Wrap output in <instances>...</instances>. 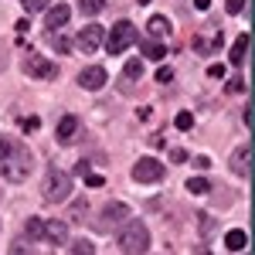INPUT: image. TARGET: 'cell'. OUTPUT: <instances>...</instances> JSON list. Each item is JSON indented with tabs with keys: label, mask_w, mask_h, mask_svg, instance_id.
<instances>
[{
	"label": "cell",
	"mask_w": 255,
	"mask_h": 255,
	"mask_svg": "<svg viewBox=\"0 0 255 255\" xmlns=\"http://www.w3.org/2000/svg\"><path fill=\"white\" fill-rule=\"evenodd\" d=\"M143 55H146V58H163L167 48H163L160 41H143Z\"/></svg>",
	"instance_id": "20"
},
{
	"label": "cell",
	"mask_w": 255,
	"mask_h": 255,
	"mask_svg": "<svg viewBox=\"0 0 255 255\" xmlns=\"http://www.w3.org/2000/svg\"><path fill=\"white\" fill-rule=\"evenodd\" d=\"M232 174H238V177L252 174V146H249V143L238 146L235 153H232Z\"/></svg>",
	"instance_id": "10"
},
{
	"label": "cell",
	"mask_w": 255,
	"mask_h": 255,
	"mask_svg": "<svg viewBox=\"0 0 255 255\" xmlns=\"http://www.w3.org/2000/svg\"><path fill=\"white\" fill-rule=\"evenodd\" d=\"M139 3H150V0H139Z\"/></svg>",
	"instance_id": "37"
},
{
	"label": "cell",
	"mask_w": 255,
	"mask_h": 255,
	"mask_svg": "<svg viewBox=\"0 0 255 255\" xmlns=\"http://www.w3.org/2000/svg\"><path fill=\"white\" fill-rule=\"evenodd\" d=\"M24 129H27V133H34V129H38V119H34V116L24 119Z\"/></svg>",
	"instance_id": "34"
},
{
	"label": "cell",
	"mask_w": 255,
	"mask_h": 255,
	"mask_svg": "<svg viewBox=\"0 0 255 255\" xmlns=\"http://www.w3.org/2000/svg\"><path fill=\"white\" fill-rule=\"evenodd\" d=\"M133 180H139V184H157V180H163V163L153 157H143L133 163Z\"/></svg>",
	"instance_id": "6"
},
{
	"label": "cell",
	"mask_w": 255,
	"mask_h": 255,
	"mask_svg": "<svg viewBox=\"0 0 255 255\" xmlns=\"http://www.w3.org/2000/svg\"><path fill=\"white\" fill-rule=\"evenodd\" d=\"M41 232H44V221H41V218H27L24 235H27V238H41Z\"/></svg>",
	"instance_id": "21"
},
{
	"label": "cell",
	"mask_w": 255,
	"mask_h": 255,
	"mask_svg": "<svg viewBox=\"0 0 255 255\" xmlns=\"http://www.w3.org/2000/svg\"><path fill=\"white\" fill-rule=\"evenodd\" d=\"M51 44H55V51H61V55H65V51H72V41L65 38V34H58V31H51Z\"/></svg>",
	"instance_id": "22"
},
{
	"label": "cell",
	"mask_w": 255,
	"mask_h": 255,
	"mask_svg": "<svg viewBox=\"0 0 255 255\" xmlns=\"http://www.w3.org/2000/svg\"><path fill=\"white\" fill-rule=\"evenodd\" d=\"M245 245H249V235H245L242 228H232V232L225 235V249H228V252H242Z\"/></svg>",
	"instance_id": "15"
},
{
	"label": "cell",
	"mask_w": 255,
	"mask_h": 255,
	"mask_svg": "<svg viewBox=\"0 0 255 255\" xmlns=\"http://www.w3.org/2000/svg\"><path fill=\"white\" fill-rule=\"evenodd\" d=\"M85 184H89V187H102V177L99 174H85Z\"/></svg>",
	"instance_id": "31"
},
{
	"label": "cell",
	"mask_w": 255,
	"mask_h": 255,
	"mask_svg": "<svg viewBox=\"0 0 255 255\" xmlns=\"http://www.w3.org/2000/svg\"><path fill=\"white\" fill-rule=\"evenodd\" d=\"M41 238H48L51 245H65V242H68V225H65V221H44Z\"/></svg>",
	"instance_id": "12"
},
{
	"label": "cell",
	"mask_w": 255,
	"mask_h": 255,
	"mask_svg": "<svg viewBox=\"0 0 255 255\" xmlns=\"http://www.w3.org/2000/svg\"><path fill=\"white\" fill-rule=\"evenodd\" d=\"M0 61H3V55H0ZM0 68H3V65H0Z\"/></svg>",
	"instance_id": "38"
},
{
	"label": "cell",
	"mask_w": 255,
	"mask_h": 255,
	"mask_svg": "<svg viewBox=\"0 0 255 255\" xmlns=\"http://www.w3.org/2000/svg\"><path fill=\"white\" fill-rule=\"evenodd\" d=\"M225 7H228V14H242L245 10V0H225Z\"/></svg>",
	"instance_id": "29"
},
{
	"label": "cell",
	"mask_w": 255,
	"mask_h": 255,
	"mask_svg": "<svg viewBox=\"0 0 255 255\" xmlns=\"http://www.w3.org/2000/svg\"><path fill=\"white\" fill-rule=\"evenodd\" d=\"M102 38H106V31L99 27V24H89L85 31L79 34V48L89 55V51H96V48H102Z\"/></svg>",
	"instance_id": "11"
},
{
	"label": "cell",
	"mask_w": 255,
	"mask_h": 255,
	"mask_svg": "<svg viewBox=\"0 0 255 255\" xmlns=\"http://www.w3.org/2000/svg\"><path fill=\"white\" fill-rule=\"evenodd\" d=\"M41 194H44V201H65V197L72 194V177L65 174V170H58V167H51L48 174H44V180H41Z\"/></svg>",
	"instance_id": "3"
},
{
	"label": "cell",
	"mask_w": 255,
	"mask_h": 255,
	"mask_svg": "<svg viewBox=\"0 0 255 255\" xmlns=\"http://www.w3.org/2000/svg\"><path fill=\"white\" fill-rule=\"evenodd\" d=\"M133 41H136V27H133L129 20H119L116 27L109 31V38L102 41V44L109 48V55H119V51H126Z\"/></svg>",
	"instance_id": "4"
},
{
	"label": "cell",
	"mask_w": 255,
	"mask_h": 255,
	"mask_svg": "<svg viewBox=\"0 0 255 255\" xmlns=\"http://www.w3.org/2000/svg\"><path fill=\"white\" fill-rule=\"evenodd\" d=\"M106 79H109V72H106L102 65H89V68H82V72H79V85H82V89H89V92L102 89Z\"/></svg>",
	"instance_id": "8"
},
{
	"label": "cell",
	"mask_w": 255,
	"mask_h": 255,
	"mask_svg": "<svg viewBox=\"0 0 255 255\" xmlns=\"http://www.w3.org/2000/svg\"><path fill=\"white\" fill-rule=\"evenodd\" d=\"M123 75H126V79H139V75H143V65H139V61H126Z\"/></svg>",
	"instance_id": "24"
},
{
	"label": "cell",
	"mask_w": 255,
	"mask_h": 255,
	"mask_svg": "<svg viewBox=\"0 0 255 255\" xmlns=\"http://www.w3.org/2000/svg\"><path fill=\"white\" fill-rule=\"evenodd\" d=\"M51 7V0H24V10L31 14V10H48Z\"/></svg>",
	"instance_id": "25"
},
{
	"label": "cell",
	"mask_w": 255,
	"mask_h": 255,
	"mask_svg": "<svg viewBox=\"0 0 255 255\" xmlns=\"http://www.w3.org/2000/svg\"><path fill=\"white\" fill-rule=\"evenodd\" d=\"M10 255H34V252H31V249L24 245V238H17V242L10 245Z\"/></svg>",
	"instance_id": "28"
},
{
	"label": "cell",
	"mask_w": 255,
	"mask_h": 255,
	"mask_svg": "<svg viewBox=\"0 0 255 255\" xmlns=\"http://www.w3.org/2000/svg\"><path fill=\"white\" fill-rule=\"evenodd\" d=\"M249 44H252V41H249V34H242V38L235 41V48H232V65H242V61H245V55H249Z\"/></svg>",
	"instance_id": "17"
},
{
	"label": "cell",
	"mask_w": 255,
	"mask_h": 255,
	"mask_svg": "<svg viewBox=\"0 0 255 255\" xmlns=\"http://www.w3.org/2000/svg\"><path fill=\"white\" fill-rule=\"evenodd\" d=\"M208 3H211V0H194V7H197V10H208Z\"/></svg>",
	"instance_id": "36"
},
{
	"label": "cell",
	"mask_w": 255,
	"mask_h": 255,
	"mask_svg": "<svg viewBox=\"0 0 255 255\" xmlns=\"http://www.w3.org/2000/svg\"><path fill=\"white\" fill-rule=\"evenodd\" d=\"M68 17H72V7H68V3H55V7H48V14H44V31L51 34V31L65 27Z\"/></svg>",
	"instance_id": "9"
},
{
	"label": "cell",
	"mask_w": 255,
	"mask_h": 255,
	"mask_svg": "<svg viewBox=\"0 0 255 255\" xmlns=\"http://www.w3.org/2000/svg\"><path fill=\"white\" fill-rule=\"evenodd\" d=\"M79 7H82V14H99L106 7V0H79Z\"/></svg>",
	"instance_id": "23"
},
{
	"label": "cell",
	"mask_w": 255,
	"mask_h": 255,
	"mask_svg": "<svg viewBox=\"0 0 255 255\" xmlns=\"http://www.w3.org/2000/svg\"><path fill=\"white\" fill-rule=\"evenodd\" d=\"M119 249L126 255H146L150 249V228L143 225V221H123V228H119Z\"/></svg>",
	"instance_id": "2"
},
{
	"label": "cell",
	"mask_w": 255,
	"mask_h": 255,
	"mask_svg": "<svg viewBox=\"0 0 255 255\" xmlns=\"http://www.w3.org/2000/svg\"><path fill=\"white\" fill-rule=\"evenodd\" d=\"M79 126H82V119H79V116H61V123H58V129H55V133H58L61 143H68V139L79 133Z\"/></svg>",
	"instance_id": "13"
},
{
	"label": "cell",
	"mask_w": 255,
	"mask_h": 255,
	"mask_svg": "<svg viewBox=\"0 0 255 255\" xmlns=\"http://www.w3.org/2000/svg\"><path fill=\"white\" fill-rule=\"evenodd\" d=\"M116 221H129V208H126L123 201H109V204L102 208V218H99V225H102V232H109Z\"/></svg>",
	"instance_id": "7"
},
{
	"label": "cell",
	"mask_w": 255,
	"mask_h": 255,
	"mask_svg": "<svg viewBox=\"0 0 255 255\" xmlns=\"http://www.w3.org/2000/svg\"><path fill=\"white\" fill-rule=\"evenodd\" d=\"M208 75H211V79H221V75H225V65H211Z\"/></svg>",
	"instance_id": "32"
},
{
	"label": "cell",
	"mask_w": 255,
	"mask_h": 255,
	"mask_svg": "<svg viewBox=\"0 0 255 255\" xmlns=\"http://www.w3.org/2000/svg\"><path fill=\"white\" fill-rule=\"evenodd\" d=\"M20 68H24V75H31V79H55V75H58V68L48 58H41L38 51H27Z\"/></svg>",
	"instance_id": "5"
},
{
	"label": "cell",
	"mask_w": 255,
	"mask_h": 255,
	"mask_svg": "<svg viewBox=\"0 0 255 255\" xmlns=\"http://www.w3.org/2000/svg\"><path fill=\"white\" fill-rule=\"evenodd\" d=\"M221 48V34L218 38H211V34H197L194 38V51L197 55H211V51H218Z\"/></svg>",
	"instance_id": "14"
},
{
	"label": "cell",
	"mask_w": 255,
	"mask_h": 255,
	"mask_svg": "<svg viewBox=\"0 0 255 255\" xmlns=\"http://www.w3.org/2000/svg\"><path fill=\"white\" fill-rule=\"evenodd\" d=\"M242 89H245V79H242V75H235V79H228V85H225V92H232V96H238Z\"/></svg>",
	"instance_id": "26"
},
{
	"label": "cell",
	"mask_w": 255,
	"mask_h": 255,
	"mask_svg": "<svg viewBox=\"0 0 255 255\" xmlns=\"http://www.w3.org/2000/svg\"><path fill=\"white\" fill-rule=\"evenodd\" d=\"M177 129H191V126H194V116H191V113H177Z\"/></svg>",
	"instance_id": "27"
},
{
	"label": "cell",
	"mask_w": 255,
	"mask_h": 255,
	"mask_svg": "<svg viewBox=\"0 0 255 255\" xmlns=\"http://www.w3.org/2000/svg\"><path fill=\"white\" fill-rule=\"evenodd\" d=\"M242 119H245V126H252V106L245 102V113H242Z\"/></svg>",
	"instance_id": "35"
},
{
	"label": "cell",
	"mask_w": 255,
	"mask_h": 255,
	"mask_svg": "<svg viewBox=\"0 0 255 255\" xmlns=\"http://www.w3.org/2000/svg\"><path fill=\"white\" fill-rule=\"evenodd\" d=\"M170 160H174V163H184L187 153H184V150H170Z\"/></svg>",
	"instance_id": "33"
},
{
	"label": "cell",
	"mask_w": 255,
	"mask_h": 255,
	"mask_svg": "<svg viewBox=\"0 0 255 255\" xmlns=\"http://www.w3.org/2000/svg\"><path fill=\"white\" fill-rule=\"evenodd\" d=\"M31 167H34V157H31V150L17 143V139L3 136L0 139V174L7 177V180H24V177L31 174Z\"/></svg>",
	"instance_id": "1"
},
{
	"label": "cell",
	"mask_w": 255,
	"mask_h": 255,
	"mask_svg": "<svg viewBox=\"0 0 255 255\" xmlns=\"http://www.w3.org/2000/svg\"><path fill=\"white\" fill-rule=\"evenodd\" d=\"M146 31H150L153 38H167V34H170V20H167V17H150Z\"/></svg>",
	"instance_id": "16"
},
{
	"label": "cell",
	"mask_w": 255,
	"mask_h": 255,
	"mask_svg": "<svg viewBox=\"0 0 255 255\" xmlns=\"http://www.w3.org/2000/svg\"><path fill=\"white\" fill-rule=\"evenodd\" d=\"M187 191H191V194H208V191H211V180H208V177H191V180H187Z\"/></svg>",
	"instance_id": "18"
},
{
	"label": "cell",
	"mask_w": 255,
	"mask_h": 255,
	"mask_svg": "<svg viewBox=\"0 0 255 255\" xmlns=\"http://www.w3.org/2000/svg\"><path fill=\"white\" fill-rule=\"evenodd\" d=\"M170 79H174V72H170V68H160V72H157V82H160V85H163V82H170Z\"/></svg>",
	"instance_id": "30"
},
{
	"label": "cell",
	"mask_w": 255,
	"mask_h": 255,
	"mask_svg": "<svg viewBox=\"0 0 255 255\" xmlns=\"http://www.w3.org/2000/svg\"><path fill=\"white\" fill-rule=\"evenodd\" d=\"M68 255H96V245H92L89 238H79V242H72Z\"/></svg>",
	"instance_id": "19"
}]
</instances>
